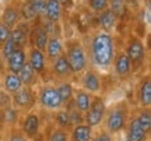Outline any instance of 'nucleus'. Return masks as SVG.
Segmentation results:
<instances>
[{
	"instance_id": "c85d7f7f",
	"label": "nucleus",
	"mask_w": 151,
	"mask_h": 141,
	"mask_svg": "<svg viewBox=\"0 0 151 141\" xmlns=\"http://www.w3.org/2000/svg\"><path fill=\"white\" fill-rule=\"evenodd\" d=\"M134 117H136V120L139 122V125L141 126V129L150 136V131H151V112H150V109L141 108L139 115H136Z\"/></svg>"
},
{
	"instance_id": "7ed1b4c3",
	"label": "nucleus",
	"mask_w": 151,
	"mask_h": 141,
	"mask_svg": "<svg viewBox=\"0 0 151 141\" xmlns=\"http://www.w3.org/2000/svg\"><path fill=\"white\" fill-rule=\"evenodd\" d=\"M129 122V108L126 102H119L112 105L106 109V113L104 117L105 123V131L109 134H118L126 129V125Z\"/></svg>"
},
{
	"instance_id": "f257e3e1",
	"label": "nucleus",
	"mask_w": 151,
	"mask_h": 141,
	"mask_svg": "<svg viewBox=\"0 0 151 141\" xmlns=\"http://www.w3.org/2000/svg\"><path fill=\"white\" fill-rule=\"evenodd\" d=\"M115 39L112 34L97 31L90 39V60L97 69H109L115 57Z\"/></svg>"
},
{
	"instance_id": "6e6552de",
	"label": "nucleus",
	"mask_w": 151,
	"mask_h": 141,
	"mask_svg": "<svg viewBox=\"0 0 151 141\" xmlns=\"http://www.w3.org/2000/svg\"><path fill=\"white\" fill-rule=\"evenodd\" d=\"M20 4L21 0H13L9 1L3 6V9L0 11V22L6 25L9 29H13L18 22L21 21V14H20Z\"/></svg>"
},
{
	"instance_id": "f8f14e48",
	"label": "nucleus",
	"mask_w": 151,
	"mask_h": 141,
	"mask_svg": "<svg viewBox=\"0 0 151 141\" xmlns=\"http://www.w3.org/2000/svg\"><path fill=\"white\" fill-rule=\"evenodd\" d=\"M49 71L53 78L59 80L60 82H65L67 78H70L73 76V71H71L70 66H69V62L66 59L65 53L59 56L58 59L50 63V67H49Z\"/></svg>"
},
{
	"instance_id": "a19ab883",
	"label": "nucleus",
	"mask_w": 151,
	"mask_h": 141,
	"mask_svg": "<svg viewBox=\"0 0 151 141\" xmlns=\"http://www.w3.org/2000/svg\"><path fill=\"white\" fill-rule=\"evenodd\" d=\"M60 3V6L62 7H70L71 3H73V0H58Z\"/></svg>"
},
{
	"instance_id": "c756f323",
	"label": "nucleus",
	"mask_w": 151,
	"mask_h": 141,
	"mask_svg": "<svg viewBox=\"0 0 151 141\" xmlns=\"http://www.w3.org/2000/svg\"><path fill=\"white\" fill-rule=\"evenodd\" d=\"M55 125L58 129H65V130H69L71 127L70 125V119H69V113L65 108L56 110V115H55Z\"/></svg>"
},
{
	"instance_id": "39448f33",
	"label": "nucleus",
	"mask_w": 151,
	"mask_h": 141,
	"mask_svg": "<svg viewBox=\"0 0 151 141\" xmlns=\"http://www.w3.org/2000/svg\"><path fill=\"white\" fill-rule=\"evenodd\" d=\"M106 109L108 108H106V105H105L104 98L95 95V97L92 98L90 109L84 113V123H86L88 127H91L92 130H94L95 127H99L101 123L104 122Z\"/></svg>"
},
{
	"instance_id": "473e14b6",
	"label": "nucleus",
	"mask_w": 151,
	"mask_h": 141,
	"mask_svg": "<svg viewBox=\"0 0 151 141\" xmlns=\"http://www.w3.org/2000/svg\"><path fill=\"white\" fill-rule=\"evenodd\" d=\"M48 141H70V131L56 127L50 131Z\"/></svg>"
},
{
	"instance_id": "7c9ffc66",
	"label": "nucleus",
	"mask_w": 151,
	"mask_h": 141,
	"mask_svg": "<svg viewBox=\"0 0 151 141\" xmlns=\"http://www.w3.org/2000/svg\"><path fill=\"white\" fill-rule=\"evenodd\" d=\"M20 119V110L13 106L3 109V126H14Z\"/></svg>"
},
{
	"instance_id": "a878e982",
	"label": "nucleus",
	"mask_w": 151,
	"mask_h": 141,
	"mask_svg": "<svg viewBox=\"0 0 151 141\" xmlns=\"http://www.w3.org/2000/svg\"><path fill=\"white\" fill-rule=\"evenodd\" d=\"M20 14H21V20L22 21H35L38 18L37 10H35V6H34L32 0H21V4H20Z\"/></svg>"
},
{
	"instance_id": "cd10ccee",
	"label": "nucleus",
	"mask_w": 151,
	"mask_h": 141,
	"mask_svg": "<svg viewBox=\"0 0 151 141\" xmlns=\"http://www.w3.org/2000/svg\"><path fill=\"white\" fill-rule=\"evenodd\" d=\"M108 9L111 10L113 16L116 17V20H124L126 16H127V7L124 4L123 0H109V4H108Z\"/></svg>"
},
{
	"instance_id": "79ce46f5",
	"label": "nucleus",
	"mask_w": 151,
	"mask_h": 141,
	"mask_svg": "<svg viewBox=\"0 0 151 141\" xmlns=\"http://www.w3.org/2000/svg\"><path fill=\"white\" fill-rule=\"evenodd\" d=\"M3 127V109L0 108V130Z\"/></svg>"
},
{
	"instance_id": "72a5a7b5",
	"label": "nucleus",
	"mask_w": 151,
	"mask_h": 141,
	"mask_svg": "<svg viewBox=\"0 0 151 141\" xmlns=\"http://www.w3.org/2000/svg\"><path fill=\"white\" fill-rule=\"evenodd\" d=\"M16 49H17V46L14 45L13 39L9 38L4 42V44H3V46L0 48V56H1V59H3V60H7L11 56V54H13V52H14Z\"/></svg>"
},
{
	"instance_id": "ea45409f",
	"label": "nucleus",
	"mask_w": 151,
	"mask_h": 141,
	"mask_svg": "<svg viewBox=\"0 0 151 141\" xmlns=\"http://www.w3.org/2000/svg\"><path fill=\"white\" fill-rule=\"evenodd\" d=\"M91 141H113V137H112V134H109L106 131H101L99 134L92 137Z\"/></svg>"
},
{
	"instance_id": "f3484780",
	"label": "nucleus",
	"mask_w": 151,
	"mask_h": 141,
	"mask_svg": "<svg viewBox=\"0 0 151 141\" xmlns=\"http://www.w3.org/2000/svg\"><path fill=\"white\" fill-rule=\"evenodd\" d=\"M63 53H65V44L62 42V39L59 37H49L46 48H45V56L48 63L55 62Z\"/></svg>"
},
{
	"instance_id": "37998d69",
	"label": "nucleus",
	"mask_w": 151,
	"mask_h": 141,
	"mask_svg": "<svg viewBox=\"0 0 151 141\" xmlns=\"http://www.w3.org/2000/svg\"><path fill=\"white\" fill-rule=\"evenodd\" d=\"M123 141H126V140H123Z\"/></svg>"
},
{
	"instance_id": "412c9836",
	"label": "nucleus",
	"mask_w": 151,
	"mask_h": 141,
	"mask_svg": "<svg viewBox=\"0 0 151 141\" xmlns=\"http://www.w3.org/2000/svg\"><path fill=\"white\" fill-rule=\"evenodd\" d=\"M62 10H63V7L60 6L58 0H46L43 20L52 22V24H58L62 18Z\"/></svg>"
},
{
	"instance_id": "c9c22d12",
	"label": "nucleus",
	"mask_w": 151,
	"mask_h": 141,
	"mask_svg": "<svg viewBox=\"0 0 151 141\" xmlns=\"http://www.w3.org/2000/svg\"><path fill=\"white\" fill-rule=\"evenodd\" d=\"M11 106V95L4 92L3 89H0V108L4 109Z\"/></svg>"
},
{
	"instance_id": "5701e85b",
	"label": "nucleus",
	"mask_w": 151,
	"mask_h": 141,
	"mask_svg": "<svg viewBox=\"0 0 151 141\" xmlns=\"http://www.w3.org/2000/svg\"><path fill=\"white\" fill-rule=\"evenodd\" d=\"M22 84H21V80L18 74H13V73H9L6 71L4 76H3V81H1V89L7 92L9 95H13L16 94L18 89H21Z\"/></svg>"
},
{
	"instance_id": "2f4dec72",
	"label": "nucleus",
	"mask_w": 151,
	"mask_h": 141,
	"mask_svg": "<svg viewBox=\"0 0 151 141\" xmlns=\"http://www.w3.org/2000/svg\"><path fill=\"white\" fill-rule=\"evenodd\" d=\"M108 4H109V0H87L88 9L91 10V13H95V14H99L104 10H106Z\"/></svg>"
},
{
	"instance_id": "e433bc0d",
	"label": "nucleus",
	"mask_w": 151,
	"mask_h": 141,
	"mask_svg": "<svg viewBox=\"0 0 151 141\" xmlns=\"http://www.w3.org/2000/svg\"><path fill=\"white\" fill-rule=\"evenodd\" d=\"M10 35H11V29H9L6 25H3L0 22V48L3 46V44H4L7 39L10 38Z\"/></svg>"
},
{
	"instance_id": "f704fd0d",
	"label": "nucleus",
	"mask_w": 151,
	"mask_h": 141,
	"mask_svg": "<svg viewBox=\"0 0 151 141\" xmlns=\"http://www.w3.org/2000/svg\"><path fill=\"white\" fill-rule=\"evenodd\" d=\"M6 141H28V138L22 134L20 129H13Z\"/></svg>"
},
{
	"instance_id": "423d86ee",
	"label": "nucleus",
	"mask_w": 151,
	"mask_h": 141,
	"mask_svg": "<svg viewBox=\"0 0 151 141\" xmlns=\"http://www.w3.org/2000/svg\"><path fill=\"white\" fill-rule=\"evenodd\" d=\"M37 102L46 110H59L63 108L58 89L55 85H43L37 94Z\"/></svg>"
},
{
	"instance_id": "1a4fd4ad",
	"label": "nucleus",
	"mask_w": 151,
	"mask_h": 141,
	"mask_svg": "<svg viewBox=\"0 0 151 141\" xmlns=\"http://www.w3.org/2000/svg\"><path fill=\"white\" fill-rule=\"evenodd\" d=\"M27 63L32 67V70L38 74V77H43V78L46 77L49 67H48V60H46V56H45V52L29 46L27 50Z\"/></svg>"
},
{
	"instance_id": "f03ea898",
	"label": "nucleus",
	"mask_w": 151,
	"mask_h": 141,
	"mask_svg": "<svg viewBox=\"0 0 151 141\" xmlns=\"http://www.w3.org/2000/svg\"><path fill=\"white\" fill-rule=\"evenodd\" d=\"M65 56L69 66H70L73 74H81L87 70L88 66V57L84 49V45L81 44L80 39L71 38L67 39L65 44Z\"/></svg>"
},
{
	"instance_id": "ddd939ff",
	"label": "nucleus",
	"mask_w": 151,
	"mask_h": 141,
	"mask_svg": "<svg viewBox=\"0 0 151 141\" xmlns=\"http://www.w3.org/2000/svg\"><path fill=\"white\" fill-rule=\"evenodd\" d=\"M39 129H41L39 116L34 112H28L21 120V127H20L21 133L29 140V138H35L38 136Z\"/></svg>"
},
{
	"instance_id": "0eeeda50",
	"label": "nucleus",
	"mask_w": 151,
	"mask_h": 141,
	"mask_svg": "<svg viewBox=\"0 0 151 141\" xmlns=\"http://www.w3.org/2000/svg\"><path fill=\"white\" fill-rule=\"evenodd\" d=\"M37 103V94L34 92L32 88L21 87L16 94L11 95V106L17 110L29 112Z\"/></svg>"
},
{
	"instance_id": "9b49d317",
	"label": "nucleus",
	"mask_w": 151,
	"mask_h": 141,
	"mask_svg": "<svg viewBox=\"0 0 151 141\" xmlns=\"http://www.w3.org/2000/svg\"><path fill=\"white\" fill-rule=\"evenodd\" d=\"M29 32H31V22L21 20L11 29L10 38L13 39L17 48L27 49V46H29Z\"/></svg>"
},
{
	"instance_id": "dca6fc26",
	"label": "nucleus",
	"mask_w": 151,
	"mask_h": 141,
	"mask_svg": "<svg viewBox=\"0 0 151 141\" xmlns=\"http://www.w3.org/2000/svg\"><path fill=\"white\" fill-rule=\"evenodd\" d=\"M25 63H27V49L17 48L10 57L6 60V67L9 73L18 74L22 67L25 66Z\"/></svg>"
},
{
	"instance_id": "58836bf2",
	"label": "nucleus",
	"mask_w": 151,
	"mask_h": 141,
	"mask_svg": "<svg viewBox=\"0 0 151 141\" xmlns=\"http://www.w3.org/2000/svg\"><path fill=\"white\" fill-rule=\"evenodd\" d=\"M127 10H132V11H139L141 6V0H123Z\"/></svg>"
},
{
	"instance_id": "2eb2a0df",
	"label": "nucleus",
	"mask_w": 151,
	"mask_h": 141,
	"mask_svg": "<svg viewBox=\"0 0 151 141\" xmlns=\"http://www.w3.org/2000/svg\"><path fill=\"white\" fill-rule=\"evenodd\" d=\"M81 87L84 91L92 94H98L101 91V77L95 69H88L83 73L81 77Z\"/></svg>"
},
{
	"instance_id": "aec40b11",
	"label": "nucleus",
	"mask_w": 151,
	"mask_h": 141,
	"mask_svg": "<svg viewBox=\"0 0 151 141\" xmlns=\"http://www.w3.org/2000/svg\"><path fill=\"white\" fill-rule=\"evenodd\" d=\"M116 25H118V20L111 13L109 9H106V10H104L102 13L98 14V27H99V31L112 34L115 31Z\"/></svg>"
},
{
	"instance_id": "9d476101",
	"label": "nucleus",
	"mask_w": 151,
	"mask_h": 141,
	"mask_svg": "<svg viewBox=\"0 0 151 141\" xmlns=\"http://www.w3.org/2000/svg\"><path fill=\"white\" fill-rule=\"evenodd\" d=\"M37 20H35V22H31L29 46L45 52V48H46V44H48V39H49V34L46 31V28L43 27L42 21H37Z\"/></svg>"
},
{
	"instance_id": "4be33fe9",
	"label": "nucleus",
	"mask_w": 151,
	"mask_h": 141,
	"mask_svg": "<svg viewBox=\"0 0 151 141\" xmlns=\"http://www.w3.org/2000/svg\"><path fill=\"white\" fill-rule=\"evenodd\" d=\"M92 98L94 95H91L90 92H87L84 89H78L74 91V97H73V103H74V108L80 112V113H86L87 110L90 109V105L92 102Z\"/></svg>"
},
{
	"instance_id": "4468645a",
	"label": "nucleus",
	"mask_w": 151,
	"mask_h": 141,
	"mask_svg": "<svg viewBox=\"0 0 151 141\" xmlns=\"http://www.w3.org/2000/svg\"><path fill=\"white\" fill-rule=\"evenodd\" d=\"M112 67L115 74L120 78H126L127 76H130L133 73V69H132V63H130L127 54L124 53V50H119L115 53V57H113L112 62Z\"/></svg>"
},
{
	"instance_id": "20e7f679",
	"label": "nucleus",
	"mask_w": 151,
	"mask_h": 141,
	"mask_svg": "<svg viewBox=\"0 0 151 141\" xmlns=\"http://www.w3.org/2000/svg\"><path fill=\"white\" fill-rule=\"evenodd\" d=\"M124 53L127 54L130 63H132V69L133 71L136 69H140L144 66V60H146V46L143 44L139 37L132 35L129 37L127 42H126V49H124Z\"/></svg>"
},
{
	"instance_id": "bb28decb",
	"label": "nucleus",
	"mask_w": 151,
	"mask_h": 141,
	"mask_svg": "<svg viewBox=\"0 0 151 141\" xmlns=\"http://www.w3.org/2000/svg\"><path fill=\"white\" fill-rule=\"evenodd\" d=\"M56 89H58V94H59V98L63 106H66L69 102L73 101V97H74V88L71 85L69 81H65V82H60L59 85H55Z\"/></svg>"
},
{
	"instance_id": "393cba45",
	"label": "nucleus",
	"mask_w": 151,
	"mask_h": 141,
	"mask_svg": "<svg viewBox=\"0 0 151 141\" xmlns=\"http://www.w3.org/2000/svg\"><path fill=\"white\" fill-rule=\"evenodd\" d=\"M18 77L21 80L22 87H28V88H34L39 81V77L35 71L32 70V67L25 63V66L21 69V71L18 73Z\"/></svg>"
},
{
	"instance_id": "b1692460",
	"label": "nucleus",
	"mask_w": 151,
	"mask_h": 141,
	"mask_svg": "<svg viewBox=\"0 0 151 141\" xmlns=\"http://www.w3.org/2000/svg\"><path fill=\"white\" fill-rule=\"evenodd\" d=\"M94 137V130L86 123L73 126L70 131V141H91Z\"/></svg>"
},
{
	"instance_id": "4c0bfd02",
	"label": "nucleus",
	"mask_w": 151,
	"mask_h": 141,
	"mask_svg": "<svg viewBox=\"0 0 151 141\" xmlns=\"http://www.w3.org/2000/svg\"><path fill=\"white\" fill-rule=\"evenodd\" d=\"M34 6H35V10H37L38 18H43L45 16V3L46 0H32Z\"/></svg>"
},
{
	"instance_id": "6ab92c4d",
	"label": "nucleus",
	"mask_w": 151,
	"mask_h": 141,
	"mask_svg": "<svg viewBox=\"0 0 151 141\" xmlns=\"http://www.w3.org/2000/svg\"><path fill=\"white\" fill-rule=\"evenodd\" d=\"M137 101L140 108L150 109L151 105V80L147 76L139 84V89H137Z\"/></svg>"
},
{
	"instance_id": "a211bd4d",
	"label": "nucleus",
	"mask_w": 151,
	"mask_h": 141,
	"mask_svg": "<svg viewBox=\"0 0 151 141\" xmlns=\"http://www.w3.org/2000/svg\"><path fill=\"white\" fill-rule=\"evenodd\" d=\"M126 141H147L148 134L141 129L136 117H129V122L126 125Z\"/></svg>"
}]
</instances>
